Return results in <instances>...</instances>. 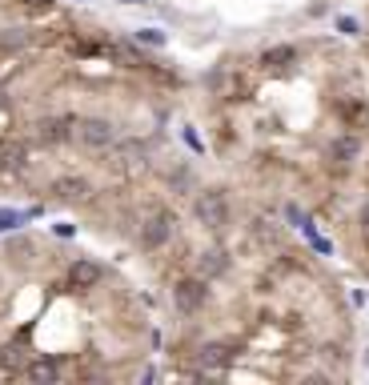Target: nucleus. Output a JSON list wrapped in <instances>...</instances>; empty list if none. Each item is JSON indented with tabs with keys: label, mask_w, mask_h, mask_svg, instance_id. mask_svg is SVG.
<instances>
[{
	"label": "nucleus",
	"mask_w": 369,
	"mask_h": 385,
	"mask_svg": "<svg viewBox=\"0 0 369 385\" xmlns=\"http://www.w3.org/2000/svg\"><path fill=\"white\" fill-rule=\"evenodd\" d=\"M249 233H257L261 241H273V229H269V221H253V225H249Z\"/></svg>",
	"instance_id": "nucleus-26"
},
{
	"label": "nucleus",
	"mask_w": 369,
	"mask_h": 385,
	"mask_svg": "<svg viewBox=\"0 0 369 385\" xmlns=\"http://www.w3.org/2000/svg\"><path fill=\"white\" fill-rule=\"evenodd\" d=\"M357 225H361V233L369 237V201L361 205V209H357Z\"/></svg>",
	"instance_id": "nucleus-28"
},
{
	"label": "nucleus",
	"mask_w": 369,
	"mask_h": 385,
	"mask_svg": "<svg viewBox=\"0 0 369 385\" xmlns=\"http://www.w3.org/2000/svg\"><path fill=\"white\" fill-rule=\"evenodd\" d=\"M172 233H177V213L165 209V205H157V209H148L141 217V249H148V253L165 249L172 241Z\"/></svg>",
	"instance_id": "nucleus-4"
},
{
	"label": "nucleus",
	"mask_w": 369,
	"mask_h": 385,
	"mask_svg": "<svg viewBox=\"0 0 369 385\" xmlns=\"http://www.w3.org/2000/svg\"><path fill=\"white\" fill-rule=\"evenodd\" d=\"M73 141L85 153H105V149L117 145V124H112L109 117H76Z\"/></svg>",
	"instance_id": "nucleus-3"
},
{
	"label": "nucleus",
	"mask_w": 369,
	"mask_h": 385,
	"mask_svg": "<svg viewBox=\"0 0 369 385\" xmlns=\"http://www.w3.org/2000/svg\"><path fill=\"white\" fill-rule=\"evenodd\" d=\"M229 189L221 185H205L193 197V217H197L201 229H209V233H221L225 225H229Z\"/></svg>",
	"instance_id": "nucleus-1"
},
{
	"label": "nucleus",
	"mask_w": 369,
	"mask_h": 385,
	"mask_svg": "<svg viewBox=\"0 0 369 385\" xmlns=\"http://www.w3.org/2000/svg\"><path fill=\"white\" fill-rule=\"evenodd\" d=\"M49 193H52V201L81 205V201L93 197V181H88V177H81V173H64V177H57V181L49 185Z\"/></svg>",
	"instance_id": "nucleus-7"
},
{
	"label": "nucleus",
	"mask_w": 369,
	"mask_h": 385,
	"mask_svg": "<svg viewBox=\"0 0 369 385\" xmlns=\"http://www.w3.org/2000/svg\"><path fill=\"white\" fill-rule=\"evenodd\" d=\"M136 40H141V45H148V49H165V40H169V37H165L160 28L148 25V28H136Z\"/></svg>",
	"instance_id": "nucleus-21"
},
{
	"label": "nucleus",
	"mask_w": 369,
	"mask_h": 385,
	"mask_svg": "<svg viewBox=\"0 0 369 385\" xmlns=\"http://www.w3.org/2000/svg\"><path fill=\"white\" fill-rule=\"evenodd\" d=\"M301 233H305V237H309V245L317 249L321 257H329V253H333V241H329V237H321V233H317V229H313V225H309V229H301Z\"/></svg>",
	"instance_id": "nucleus-22"
},
{
	"label": "nucleus",
	"mask_w": 369,
	"mask_h": 385,
	"mask_svg": "<svg viewBox=\"0 0 369 385\" xmlns=\"http://www.w3.org/2000/svg\"><path fill=\"white\" fill-rule=\"evenodd\" d=\"M169 293H172V309L181 313V317H197V313L209 305L213 289H209V281H205L201 273H193V277H177Z\"/></svg>",
	"instance_id": "nucleus-2"
},
{
	"label": "nucleus",
	"mask_w": 369,
	"mask_h": 385,
	"mask_svg": "<svg viewBox=\"0 0 369 385\" xmlns=\"http://www.w3.org/2000/svg\"><path fill=\"white\" fill-rule=\"evenodd\" d=\"M333 28H337V32H341V37H353L357 32V16H337V20H333Z\"/></svg>",
	"instance_id": "nucleus-24"
},
{
	"label": "nucleus",
	"mask_w": 369,
	"mask_h": 385,
	"mask_svg": "<svg viewBox=\"0 0 369 385\" xmlns=\"http://www.w3.org/2000/svg\"><path fill=\"white\" fill-rule=\"evenodd\" d=\"M293 61H297V49H293V45H273V49H265L257 57V64H265V69H289Z\"/></svg>",
	"instance_id": "nucleus-15"
},
{
	"label": "nucleus",
	"mask_w": 369,
	"mask_h": 385,
	"mask_svg": "<svg viewBox=\"0 0 369 385\" xmlns=\"http://www.w3.org/2000/svg\"><path fill=\"white\" fill-rule=\"evenodd\" d=\"M337 117L345 121V129H365L369 124V100H361V97L341 100V105H337Z\"/></svg>",
	"instance_id": "nucleus-14"
},
{
	"label": "nucleus",
	"mask_w": 369,
	"mask_h": 385,
	"mask_svg": "<svg viewBox=\"0 0 369 385\" xmlns=\"http://www.w3.org/2000/svg\"><path fill=\"white\" fill-rule=\"evenodd\" d=\"M361 149H365V141H361V133H337V137L329 141V161L333 165H353L357 157H361Z\"/></svg>",
	"instance_id": "nucleus-10"
},
{
	"label": "nucleus",
	"mask_w": 369,
	"mask_h": 385,
	"mask_svg": "<svg viewBox=\"0 0 369 385\" xmlns=\"http://www.w3.org/2000/svg\"><path fill=\"white\" fill-rule=\"evenodd\" d=\"M76 4H85V0H76Z\"/></svg>",
	"instance_id": "nucleus-32"
},
{
	"label": "nucleus",
	"mask_w": 369,
	"mask_h": 385,
	"mask_svg": "<svg viewBox=\"0 0 369 385\" xmlns=\"http://www.w3.org/2000/svg\"><path fill=\"white\" fill-rule=\"evenodd\" d=\"M181 141H184V145H189L193 153H205V145H201V137H197V129H193V124H184V129H181Z\"/></svg>",
	"instance_id": "nucleus-23"
},
{
	"label": "nucleus",
	"mask_w": 369,
	"mask_h": 385,
	"mask_svg": "<svg viewBox=\"0 0 369 385\" xmlns=\"http://www.w3.org/2000/svg\"><path fill=\"white\" fill-rule=\"evenodd\" d=\"M20 225H28L25 209H0V233H16Z\"/></svg>",
	"instance_id": "nucleus-19"
},
{
	"label": "nucleus",
	"mask_w": 369,
	"mask_h": 385,
	"mask_svg": "<svg viewBox=\"0 0 369 385\" xmlns=\"http://www.w3.org/2000/svg\"><path fill=\"white\" fill-rule=\"evenodd\" d=\"M73 129H76V112H52V117L37 121V141L45 149H61V145H73Z\"/></svg>",
	"instance_id": "nucleus-5"
},
{
	"label": "nucleus",
	"mask_w": 369,
	"mask_h": 385,
	"mask_svg": "<svg viewBox=\"0 0 369 385\" xmlns=\"http://www.w3.org/2000/svg\"><path fill=\"white\" fill-rule=\"evenodd\" d=\"M28 169V145L25 141H0V181H13V177H20Z\"/></svg>",
	"instance_id": "nucleus-8"
},
{
	"label": "nucleus",
	"mask_w": 369,
	"mask_h": 385,
	"mask_svg": "<svg viewBox=\"0 0 369 385\" xmlns=\"http://www.w3.org/2000/svg\"><path fill=\"white\" fill-rule=\"evenodd\" d=\"M285 221L293 225V229H309V225H313V221H309V213L301 209L297 201H285Z\"/></svg>",
	"instance_id": "nucleus-20"
},
{
	"label": "nucleus",
	"mask_w": 369,
	"mask_h": 385,
	"mask_svg": "<svg viewBox=\"0 0 369 385\" xmlns=\"http://www.w3.org/2000/svg\"><path fill=\"white\" fill-rule=\"evenodd\" d=\"M20 377H28V381H52V377H61V361L49 357V353H33Z\"/></svg>",
	"instance_id": "nucleus-13"
},
{
	"label": "nucleus",
	"mask_w": 369,
	"mask_h": 385,
	"mask_svg": "<svg viewBox=\"0 0 369 385\" xmlns=\"http://www.w3.org/2000/svg\"><path fill=\"white\" fill-rule=\"evenodd\" d=\"M193 357H197L201 373H217V369H225V365L233 361V345H229V341H205Z\"/></svg>",
	"instance_id": "nucleus-11"
},
{
	"label": "nucleus",
	"mask_w": 369,
	"mask_h": 385,
	"mask_svg": "<svg viewBox=\"0 0 369 385\" xmlns=\"http://www.w3.org/2000/svg\"><path fill=\"white\" fill-rule=\"evenodd\" d=\"M193 185H197L193 169H189V165H177V169H172V177H169V189H172V193H189Z\"/></svg>",
	"instance_id": "nucleus-18"
},
{
	"label": "nucleus",
	"mask_w": 369,
	"mask_h": 385,
	"mask_svg": "<svg viewBox=\"0 0 369 385\" xmlns=\"http://www.w3.org/2000/svg\"><path fill=\"white\" fill-rule=\"evenodd\" d=\"M112 165H121V169H136V165H145V145H141V141H124L121 149L112 153Z\"/></svg>",
	"instance_id": "nucleus-17"
},
{
	"label": "nucleus",
	"mask_w": 369,
	"mask_h": 385,
	"mask_svg": "<svg viewBox=\"0 0 369 385\" xmlns=\"http://www.w3.org/2000/svg\"><path fill=\"white\" fill-rule=\"evenodd\" d=\"M20 4H25L28 13H49V8L57 4V0H20Z\"/></svg>",
	"instance_id": "nucleus-25"
},
{
	"label": "nucleus",
	"mask_w": 369,
	"mask_h": 385,
	"mask_svg": "<svg viewBox=\"0 0 369 385\" xmlns=\"http://www.w3.org/2000/svg\"><path fill=\"white\" fill-rule=\"evenodd\" d=\"M121 4H153V0H121Z\"/></svg>",
	"instance_id": "nucleus-30"
},
{
	"label": "nucleus",
	"mask_w": 369,
	"mask_h": 385,
	"mask_svg": "<svg viewBox=\"0 0 369 385\" xmlns=\"http://www.w3.org/2000/svg\"><path fill=\"white\" fill-rule=\"evenodd\" d=\"M33 357V345H28L25 337H16V341H4L0 345V373H8V377H20Z\"/></svg>",
	"instance_id": "nucleus-9"
},
{
	"label": "nucleus",
	"mask_w": 369,
	"mask_h": 385,
	"mask_svg": "<svg viewBox=\"0 0 369 385\" xmlns=\"http://www.w3.org/2000/svg\"><path fill=\"white\" fill-rule=\"evenodd\" d=\"M100 277H105L100 261L76 257V261H69V269H64V289H69V293H93V289L100 285Z\"/></svg>",
	"instance_id": "nucleus-6"
},
{
	"label": "nucleus",
	"mask_w": 369,
	"mask_h": 385,
	"mask_svg": "<svg viewBox=\"0 0 369 385\" xmlns=\"http://www.w3.org/2000/svg\"><path fill=\"white\" fill-rule=\"evenodd\" d=\"M52 233H57V237H73L76 225H73V221H57V225H52Z\"/></svg>",
	"instance_id": "nucleus-27"
},
{
	"label": "nucleus",
	"mask_w": 369,
	"mask_h": 385,
	"mask_svg": "<svg viewBox=\"0 0 369 385\" xmlns=\"http://www.w3.org/2000/svg\"><path fill=\"white\" fill-rule=\"evenodd\" d=\"M28 45H33V28L13 25V28L0 32V52H20V49H28Z\"/></svg>",
	"instance_id": "nucleus-16"
},
{
	"label": "nucleus",
	"mask_w": 369,
	"mask_h": 385,
	"mask_svg": "<svg viewBox=\"0 0 369 385\" xmlns=\"http://www.w3.org/2000/svg\"><path fill=\"white\" fill-rule=\"evenodd\" d=\"M365 365H369V349H365Z\"/></svg>",
	"instance_id": "nucleus-31"
},
{
	"label": "nucleus",
	"mask_w": 369,
	"mask_h": 385,
	"mask_svg": "<svg viewBox=\"0 0 369 385\" xmlns=\"http://www.w3.org/2000/svg\"><path fill=\"white\" fill-rule=\"evenodd\" d=\"M4 105H8V88L0 85V109H4Z\"/></svg>",
	"instance_id": "nucleus-29"
},
{
	"label": "nucleus",
	"mask_w": 369,
	"mask_h": 385,
	"mask_svg": "<svg viewBox=\"0 0 369 385\" xmlns=\"http://www.w3.org/2000/svg\"><path fill=\"white\" fill-rule=\"evenodd\" d=\"M197 269H201L205 281H213V277H225L229 269H233V257H229V249L213 245V249H205V253L197 257Z\"/></svg>",
	"instance_id": "nucleus-12"
}]
</instances>
